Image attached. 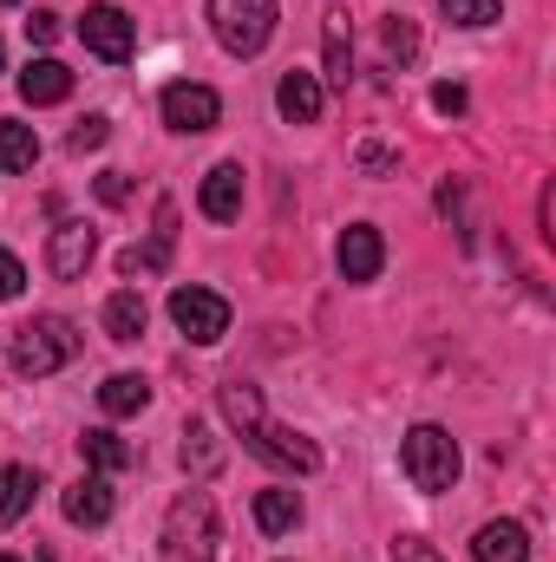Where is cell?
Returning <instances> with one entry per match:
<instances>
[{
    "instance_id": "1",
    "label": "cell",
    "mask_w": 556,
    "mask_h": 562,
    "mask_svg": "<svg viewBox=\"0 0 556 562\" xmlns=\"http://www.w3.org/2000/svg\"><path fill=\"white\" fill-rule=\"evenodd\" d=\"M164 562H210L216 543H223V524H216V504L210 491H184L170 510H164V537H157Z\"/></svg>"
},
{
    "instance_id": "2",
    "label": "cell",
    "mask_w": 556,
    "mask_h": 562,
    "mask_svg": "<svg viewBox=\"0 0 556 562\" xmlns=\"http://www.w3.org/2000/svg\"><path fill=\"white\" fill-rule=\"evenodd\" d=\"M73 360H79V334H73V321H59V314H33L26 327H13V373L46 380V373H59V367H73Z\"/></svg>"
},
{
    "instance_id": "3",
    "label": "cell",
    "mask_w": 556,
    "mask_h": 562,
    "mask_svg": "<svg viewBox=\"0 0 556 562\" xmlns=\"http://www.w3.org/2000/svg\"><path fill=\"white\" fill-rule=\"evenodd\" d=\"M276 20H281L276 0H210V33L236 59H256L276 40Z\"/></svg>"
},
{
    "instance_id": "4",
    "label": "cell",
    "mask_w": 556,
    "mask_h": 562,
    "mask_svg": "<svg viewBox=\"0 0 556 562\" xmlns=\"http://www.w3.org/2000/svg\"><path fill=\"white\" fill-rule=\"evenodd\" d=\"M400 471L413 477V491H452L458 484V438L445 425H413L400 445Z\"/></svg>"
},
{
    "instance_id": "5",
    "label": "cell",
    "mask_w": 556,
    "mask_h": 562,
    "mask_svg": "<svg viewBox=\"0 0 556 562\" xmlns=\"http://www.w3.org/2000/svg\"><path fill=\"white\" fill-rule=\"evenodd\" d=\"M243 445H249L263 464H276V471H301V477L321 471V445H314L308 431H294V425H276L269 413L243 425Z\"/></svg>"
},
{
    "instance_id": "6",
    "label": "cell",
    "mask_w": 556,
    "mask_h": 562,
    "mask_svg": "<svg viewBox=\"0 0 556 562\" xmlns=\"http://www.w3.org/2000/svg\"><path fill=\"white\" fill-rule=\"evenodd\" d=\"M170 321H177V334H184V340L216 347V340L230 334V301H223V294H210V288H177V294H170Z\"/></svg>"
},
{
    "instance_id": "7",
    "label": "cell",
    "mask_w": 556,
    "mask_h": 562,
    "mask_svg": "<svg viewBox=\"0 0 556 562\" xmlns=\"http://www.w3.org/2000/svg\"><path fill=\"white\" fill-rule=\"evenodd\" d=\"M79 40H86V53H99L105 66H125V59H132V46H138V26H132V13H125V7L99 0V7H86Z\"/></svg>"
},
{
    "instance_id": "8",
    "label": "cell",
    "mask_w": 556,
    "mask_h": 562,
    "mask_svg": "<svg viewBox=\"0 0 556 562\" xmlns=\"http://www.w3.org/2000/svg\"><path fill=\"white\" fill-rule=\"evenodd\" d=\"M164 125L170 132H184V138H197V132H216V119H223V99L210 92V86H190V79H177V86H164Z\"/></svg>"
},
{
    "instance_id": "9",
    "label": "cell",
    "mask_w": 556,
    "mask_h": 562,
    "mask_svg": "<svg viewBox=\"0 0 556 562\" xmlns=\"http://www.w3.org/2000/svg\"><path fill=\"white\" fill-rule=\"evenodd\" d=\"M92 256H99V229H92V223H59V229L46 236V269L59 281H79Z\"/></svg>"
},
{
    "instance_id": "10",
    "label": "cell",
    "mask_w": 556,
    "mask_h": 562,
    "mask_svg": "<svg viewBox=\"0 0 556 562\" xmlns=\"http://www.w3.org/2000/svg\"><path fill=\"white\" fill-rule=\"evenodd\" d=\"M334 262H341V276H347V281H374V276H380V262H387L380 229H374V223H347V229H341Z\"/></svg>"
},
{
    "instance_id": "11",
    "label": "cell",
    "mask_w": 556,
    "mask_h": 562,
    "mask_svg": "<svg viewBox=\"0 0 556 562\" xmlns=\"http://www.w3.org/2000/svg\"><path fill=\"white\" fill-rule=\"evenodd\" d=\"M59 510H66V524H79V530H99V524H112V477H79V484H66V497H59Z\"/></svg>"
},
{
    "instance_id": "12",
    "label": "cell",
    "mask_w": 556,
    "mask_h": 562,
    "mask_svg": "<svg viewBox=\"0 0 556 562\" xmlns=\"http://www.w3.org/2000/svg\"><path fill=\"white\" fill-rule=\"evenodd\" d=\"M170 243H177V203L164 196L157 203V229H151V249H125L119 256V276L132 281V276H157L164 262H170Z\"/></svg>"
},
{
    "instance_id": "13",
    "label": "cell",
    "mask_w": 556,
    "mask_h": 562,
    "mask_svg": "<svg viewBox=\"0 0 556 562\" xmlns=\"http://www.w3.org/2000/svg\"><path fill=\"white\" fill-rule=\"evenodd\" d=\"M197 210H203L210 223H236V216H243V164H216V170L203 177Z\"/></svg>"
},
{
    "instance_id": "14",
    "label": "cell",
    "mask_w": 556,
    "mask_h": 562,
    "mask_svg": "<svg viewBox=\"0 0 556 562\" xmlns=\"http://www.w3.org/2000/svg\"><path fill=\"white\" fill-rule=\"evenodd\" d=\"M471 557L478 562H531V530L511 524V517H498V524H485L471 537Z\"/></svg>"
},
{
    "instance_id": "15",
    "label": "cell",
    "mask_w": 556,
    "mask_h": 562,
    "mask_svg": "<svg viewBox=\"0 0 556 562\" xmlns=\"http://www.w3.org/2000/svg\"><path fill=\"white\" fill-rule=\"evenodd\" d=\"M276 105H281V119H288V125H314V119H321V105H327V92H321V79H314V72H281Z\"/></svg>"
},
{
    "instance_id": "16",
    "label": "cell",
    "mask_w": 556,
    "mask_h": 562,
    "mask_svg": "<svg viewBox=\"0 0 556 562\" xmlns=\"http://www.w3.org/2000/svg\"><path fill=\"white\" fill-rule=\"evenodd\" d=\"M66 92H73V72H66L59 59H33V66L20 72V99H26V105H59Z\"/></svg>"
},
{
    "instance_id": "17",
    "label": "cell",
    "mask_w": 556,
    "mask_h": 562,
    "mask_svg": "<svg viewBox=\"0 0 556 562\" xmlns=\"http://www.w3.org/2000/svg\"><path fill=\"white\" fill-rule=\"evenodd\" d=\"M144 321H151V307H144V294L138 288H119L112 301H105V334L119 340V347H132L144 334Z\"/></svg>"
},
{
    "instance_id": "18",
    "label": "cell",
    "mask_w": 556,
    "mask_h": 562,
    "mask_svg": "<svg viewBox=\"0 0 556 562\" xmlns=\"http://www.w3.org/2000/svg\"><path fill=\"white\" fill-rule=\"evenodd\" d=\"M99 406H105L112 419H138L144 406H151V380H138V373H112V380L99 386Z\"/></svg>"
},
{
    "instance_id": "19",
    "label": "cell",
    "mask_w": 556,
    "mask_h": 562,
    "mask_svg": "<svg viewBox=\"0 0 556 562\" xmlns=\"http://www.w3.org/2000/svg\"><path fill=\"white\" fill-rule=\"evenodd\" d=\"M79 451H86V464H92L99 477H112V471H125V464L138 458V451H132V445H125L119 431H105V425H92V431L79 438Z\"/></svg>"
},
{
    "instance_id": "20",
    "label": "cell",
    "mask_w": 556,
    "mask_h": 562,
    "mask_svg": "<svg viewBox=\"0 0 556 562\" xmlns=\"http://www.w3.org/2000/svg\"><path fill=\"white\" fill-rule=\"evenodd\" d=\"M184 471H190V477H216V471H223V445H216V431L203 419L184 425Z\"/></svg>"
},
{
    "instance_id": "21",
    "label": "cell",
    "mask_w": 556,
    "mask_h": 562,
    "mask_svg": "<svg viewBox=\"0 0 556 562\" xmlns=\"http://www.w3.org/2000/svg\"><path fill=\"white\" fill-rule=\"evenodd\" d=\"M33 491H40V477H33L26 464H7V471H0V524H20V517L33 510Z\"/></svg>"
},
{
    "instance_id": "22",
    "label": "cell",
    "mask_w": 556,
    "mask_h": 562,
    "mask_svg": "<svg viewBox=\"0 0 556 562\" xmlns=\"http://www.w3.org/2000/svg\"><path fill=\"white\" fill-rule=\"evenodd\" d=\"M256 524H263L269 537H288V530L301 524V497H294V491H256Z\"/></svg>"
},
{
    "instance_id": "23",
    "label": "cell",
    "mask_w": 556,
    "mask_h": 562,
    "mask_svg": "<svg viewBox=\"0 0 556 562\" xmlns=\"http://www.w3.org/2000/svg\"><path fill=\"white\" fill-rule=\"evenodd\" d=\"M321 40H327V79H334V86H347V79H354V40H347V13H327Z\"/></svg>"
},
{
    "instance_id": "24",
    "label": "cell",
    "mask_w": 556,
    "mask_h": 562,
    "mask_svg": "<svg viewBox=\"0 0 556 562\" xmlns=\"http://www.w3.org/2000/svg\"><path fill=\"white\" fill-rule=\"evenodd\" d=\"M33 164H40V138H33V125L0 119V170H33Z\"/></svg>"
},
{
    "instance_id": "25",
    "label": "cell",
    "mask_w": 556,
    "mask_h": 562,
    "mask_svg": "<svg viewBox=\"0 0 556 562\" xmlns=\"http://www.w3.org/2000/svg\"><path fill=\"white\" fill-rule=\"evenodd\" d=\"M380 46H387V59H393V66H413L419 26L407 20V13H387V26H380Z\"/></svg>"
},
{
    "instance_id": "26",
    "label": "cell",
    "mask_w": 556,
    "mask_h": 562,
    "mask_svg": "<svg viewBox=\"0 0 556 562\" xmlns=\"http://www.w3.org/2000/svg\"><path fill=\"white\" fill-rule=\"evenodd\" d=\"M438 7H445L452 26H491L504 13V0H438Z\"/></svg>"
},
{
    "instance_id": "27",
    "label": "cell",
    "mask_w": 556,
    "mask_h": 562,
    "mask_svg": "<svg viewBox=\"0 0 556 562\" xmlns=\"http://www.w3.org/2000/svg\"><path fill=\"white\" fill-rule=\"evenodd\" d=\"M354 164H360V170H367V177H393V170H400V150H387V144H360V150H354Z\"/></svg>"
},
{
    "instance_id": "28",
    "label": "cell",
    "mask_w": 556,
    "mask_h": 562,
    "mask_svg": "<svg viewBox=\"0 0 556 562\" xmlns=\"http://www.w3.org/2000/svg\"><path fill=\"white\" fill-rule=\"evenodd\" d=\"M99 203L105 210H125L132 203V177L125 170H99Z\"/></svg>"
},
{
    "instance_id": "29",
    "label": "cell",
    "mask_w": 556,
    "mask_h": 562,
    "mask_svg": "<svg viewBox=\"0 0 556 562\" xmlns=\"http://www.w3.org/2000/svg\"><path fill=\"white\" fill-rule=\"evenodd\" d=\"M112 138V119H86V125H73V150H79V157H86V150H99V144Z\"/></svg>"
},
{
    "instance_id": "30",
    "label": "cell",
    "mask_w": 556,
    "mask_h": 562,
    "mask_svg": "<svg viewBox=\"0 0 556 562\" xmlns=\"http://www.w3.org/2000/svg\"><path fill=\"white\" fill-rule=\"evenodd\" d=\"M20 288H26L20 256H13V249H0V301H20Z\"/></svg>"
},
{
    "instance_id": "31",
    "label": "cell",
    "mask_w": 556,
    "mask_h": 562,
    "mask_svg": "<svg viewBox=\"0 0 556 562\" xmlns=\"http://www.w3.org/2000/svg\"><path fill=\"white\" fill-rule=\"evenodd\" d=\"M26 40H33V46H53V40H59V13H46V7L26 13Z\"/></svg>"
},
{
    "instance_id": "32",
    "label": "cell",
    "mask_w": 556,
    "mask_h": 562,
    "mask_svg": "<svg viewBox=\"0 0 556 562\" xmlns=\"http://www.w3.org/2000/svg\"><path fill=\"white\" fill-rule=\"evenodd\" d=\"M393 562H445V557H438L432 543H419V537H400V543H393Z\"/></svg>"
},
{
    "instance_id": "33",
    "label": "cell",
    "mask_w": 556,
    "mask_h": 562,
    "mask_svg": "<svg viewBox=\"0 0 556 562\" xmlns=\"http://www.w3.org/2000/svg\"><path fill=\"white\" fill-rule=\"evenodd\" d=\"M432 105H438L445 119H458V112H465V86H432Z\"/></svg>"
},
{
    "instance_id": "34",
    "label": "cell",
    "mask_w": 556,
    "mask_h": 562,
    "mask_svg": "<svg viewBox=\"0 0 556 562\" xmlns=\"http://www.w3.org/2000/svg\"><path fill=\"white\" fill-rule=\"evenodd\" d=\"M0 7H20V0H0Z\"/></svg>"
},
{
    "instance_id": "35",
    "label": "cell",
    "mask_w": 556,
    "mask_h": 562,
    "mask_svg": "<svg viewBox=\"0 0 556 562\" xmlns=\"http://www.w3.org/2000/svg\"><path fill=\"white\" fill-rule=\"evenodd\" d=\"M0 72H7V53H0Z\"/></svg>"
},
{
    "instance_id": "36",
    "label": "cell",
    "mask_w": 556,
    "mask_h": 562,
    "mask_svg": "<svg viewBox=\"0 0 556 562\" xmlns=\"http://www.w3.org/2000/svg\"><path fill=\"white\" fill-rule=\"evenodd\" d=\"M0 562H20V557H0Z\"/></svg>"
}]
</instances>
